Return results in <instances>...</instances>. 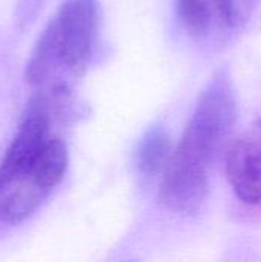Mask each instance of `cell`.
<instances>
[{
	"label": "cell",
	"mask_w": 261,
	"mask_h": 262,
	"mask_svg": "<svg viewBox=\"0 0 261 262\" xmlns=\"http://www.w3.org/2000/svg\"><path fill=\"white\" fill-rule=\"evenodd\" d=\"M97 0H65L37 40L26 64V80L68 94L69 80L86 72L98 32Z\"/></svg>",
	"instance_id": "obj_3"
},
{
	"label": "cell",
	"mask_w": 261,
	"mask_h": 262,
	"mask_svg": "<svg viewBox=\"0 0 261 262\" xmlns=\"http://www.w3.org/2000/svg\"><path fill=\"white\" fill-rule=\"evenodd\" d=\"M225 172L234 193L246 204H261V118L226 149Z\"/></svg>",
	"instance_id": "obj_4"
},
{
	"label": "cell",
	"mask_w": 261,
	"mask_h": 262,
	"mask_svg": "<svg viewBox=\"0 0 261 262\" xmlns=\"http://www.w3.org/2000/svg\"><path fill=\"white\" fill-rule=\"evenodd\" d=\"M51 121L48 97L35 95L0 161V224L28 220L65 178L68 149Z\"/></svg>",
	"instance_id": "obj_2"
},
{
	"label": "cell",
	"mask_w": 261,
	"mask_h": 262,
	"mask_svg": "<svg viewBox=\"0 0 261 262\" xmlns=\"http://www.w3.org/2000/svg\"><path fill=\"white\" fill-rule=\"evenodd\" d=\"M177 15L186 32L195 38L209 34L217 17L214 0H175Z\"/></svg>",
	"instance_id": "obj_6"
},
{
	"label": "cell",
	"mask_w": 261,
	"mask_h": 262,
	"mask_svg": "<svg viewBox=\"0 0 261 262\" xmlns=\"http://www.w3.org/2000/svg\"><path fill=\"white\" fill-rule=\"evenodd\" d=\"M237 120V98L226 71L203 89L185 134L162 173L158 201L178 215H194L206 201L209 172Z\"/></svg>",
	"instance_id": "obj_1"
},
{
	"label": "cell",
	"mask_w": 261,
	"mask_h": 262,
	"mask_svg": "<svg viewBox=\"0 0 261 262\" xmlns=\"http://www.w3.org/2000/svg\"><path fill=\"white\" fill-rule=\"evenodd\" d=\"M172 152L174 149L169 135L163 129L155 127L143 137L138 146L137 166L143 175L155 177L165 172L171 161Z\"/></svg>",
	"instance_id": "obj_5"
},
{
	"label": "cell",
	"mask_w": 261,
	"mask_h": 262,
	"mask_svg": "<svg viewBox=\"0 0 261 262\" xmlns=\"http://www.w3.org/2000/svg\"><path fill=\"white\" fill-rule=\"evenodd\" d=\"M258 0H214L218 21L228 28H242L254 14Z\"/></svg>",
	"instance_id": "obj_7"
}]
</instances>
